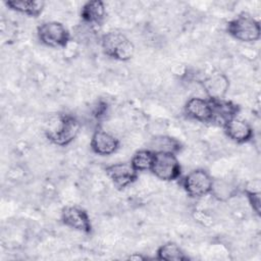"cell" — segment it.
Masks as SVG:
<instances>
[{"instance_id":"cell-20","label":"cell","mask_w":261,"mask_h":261,"mask_svg":"<svg viewBox=\"0 0 261 261\" xmlns=\"http://www.w3.org/2000/svg\"><path fill=\"white\" fill-rule=\"evenodd\" d=\"M247 199H248V202L252 208V210L257 214V215H260V209H261V200H260V191H259V188L257 189H250V188H247L245 189L244 191Z\"/></svg>"},{"instance_id":"cell-15","label":"cell","mask_w":261,"mask_h":261,"mask_svg":"<svg viewBox=\"0 0 261 261\" xmlns=\"http://www.w3.org/2000/svg\"><path fill=\"white\" fill-rule=\"evenodd\" d=\"M212 108H213V115H214V121L218 122L219 124H223L226 120H228L231 117L238 116V113L240 111V107L232 103L231 101H227L225 99L220 100H211Z\"/></svg>"},{"instance_id":"cell-7","label":"cell","mask_w":261,"mask_h":261,"mask_svg":"<svg viewBox=\"0 0 261 261\" xmlns=\"http://www.w3.org/2000/svg\"><path fill=\"white\" fill-rule=\"evenodd\" d=\"M60 219L65 226L71 229L84 233H91L93 230L92 221L89 213L80 206H64L60 212Z\"/></svg>"},{"instance_id":"cell-10","label":"cell","mask_w":261,"mask_h":261,"mask_svg":"<svg viewBox=\"0 0 261 261\" xmlns=\"http://www.w3.org/2000/svg\"><path fill=\"white\" fill-rule=\"evenodd\" d=\"M90 146L95 154L109 156L118 150L119 140L109 132L98 127L92 135Z\"/></svg>"},{"instance_id":"cell-2","label":"cell","mask_w":261,"mask_h":261,"mask_svg":"<svg viewBox=\"0 0 261 261\" xmlns=\"http://www.w3.org/2000/svg\"><path fill=\"white\" fill-rule=\"evenodd\" d=\"M101 48L105 55L118 61H128L135 54V45L122 33L109 31L101 37Z\"/></svg>"},{"instance_id":"cell-1","label":"cell","mask_w":261,"mask_h":261,"mask_svg":"<svg viewBox=\"0 0 261 261\" xmlns=\"http://www.w3.org/2000/svg\"><path fill=\"white\" fill-rule=\"evenodd\" d=\"M81 128L76 117L68 113L50 115L44 123V134L54 145L64 147L69 145L79 135Z\"/></svg>"},{"instance_id":"cell-18","label":"cell","mask_w":261,"mask_h":261,"mask_svg":"<svg viewBox=\"0 0 261 261\" xmlns=\"http://www.w3.org/2000/svg\"><path fill=\"white\" fill-rule=\"evenodd\" d=\"M237 194V188L225 179H214L210 195H212L218 201H227L234 197Z\"/></svg>"},{"instance_id":"cell-11","label":"cell","mask_w":261,"mask_h":261,"mask_svg":"<svg viewBox=\"0 0 261 261\" xmlns=\"http://www.w3.org/2000/svg\"><path fill=\"white\" fill-rule=\"evenodd\" d=\"M226 137L237 144L250 142L254 137V130L246 120L234 116L222 124Z\"/></svg>"},{"instance_id":"cell-13","label":"cell","mask_w":261,"mask_h":261,"mask_svg":"<svg viewBox=\"0 0 261 261\" xmlns=\"http://www.w3.org/2000/svg\"><path fill=\"white\" fill-rule=\"evenodd\" d=\"M106 17V7L103 1L92 0L86 2L81 9V18L85 24L101 25Z\"/></svg>"},{"instance_id":"cell-17","label":"cell","mask_w":261,"mask_h":261,"mask_svg":"<svg viewBox=\"0 0 261 261\" xmlns=\"http://www.w3.org/2000/svg\"><path fill=\"white\" fill-rule=\"evenodd\" d=\"M156 259L165 261H186L189 260V257L177 244L173 242H167L157 249Z\"/></svg>"},{"instance_id":"cell-3","label":"cell","mask_w":261,"mask_h":261,"mask_svg":"<svg viewBox=\"0 0 261 261\" xmlns=\"http://www.w3.org/2000/svg\"><path fill=\"white\" fill-rule=\"evenodd\" d=\"M227 34L243 43H254L260 39V22L252 15L242 12L226 24Z\"/></svg>"},{"instance_id":"cell-21","label":"cell","mask_w":261,"mask_h":261,"mask_svg":"<svg viewBox=\"0 0 261 261\" xmlns=\"http://www.w3.org/2000/svg\"><path fill=\"white\" fill-rule=\"evenodd\" d=\"M128 259L130 260H145V259H148L147 256H143L141 254H138V253H134L133 255H130L128 257Z\"/></svg>"},{"instance_id":"cell-9","label":"cell","mask_w":261,"mask_h":261,"mask_svg":"<svg viewBox=\"0 0 261 261\" xmlns=\"http://www.w3.org/2000/svg\"><path fill=\"white\" fill-rule=\"evenodd\" d=\"M184 110L186 115L194 120L203 123H213L214 121L212 104L208 98L192 97L186 102Z\"/></svg>"},{"instance_id":"cell-4","label":"cell","mask_w":261,"mask_h":261,"mask_svg":"<svg viewBox=\"0 0 261 261\" xmlns=\"http://www.w3.org/2000/svg\"><path fill=\"white\" fill-rule=\"evenodd\" d=\"M39 41L50 48H65L70 42V33L67 28L55 20L44 21L37 27Z\"/></svg>"},{"instance_id":"cell-8","label":"cell","mask_w":261,"mask_h":261,"mask_svg":"<svg viewBox=\"0 0 261 261\" xmlns=\"http://www.w3.org/2000/svg\"><path fill=\"white\" fill-rule=\"evenodd\" d=\"M105 172L113 186L119 190L127 188L138 179L139 172L130 162L113 163L105 167Z\"/></svg>"},{"instance_id":"cell-12","label":"cell","mask_w":261,"mask_h":261,"mask_svg":"<svg viewBox=\"0 0 261 261\" xmlns=\"http://www.w3.org/2000/svg\"><path fill=\"white\" fill-rule=\"evenodd\" d=\"M202 88L208 99H224L229 89V80L222 72H213L201 82Z\"/></svg>"},{"instance_id":"cell-5","label":"cell","mask_w":261,"mask_h":261,"mask_svg":"<svg viewBox=\"0 0 261 261\" xmlns=\"http://www.w3.org/2000/svg\"><path fill=\"white\" fill-rule=\"evenodd\" d=\"M150 171L160 180L173 181L181 175V165L176 154L154 153V160Z\"/></svg>"},{"instance_id":"cell-19","label":"cell","mask_w":261,"mask_h":261,"mask_svg":"<svg viewBox=\"0 0 261 261\" xmlns=\"http://www.w3.org/2000/svg\"><path fill=\"white\" fill-rule=\"evenodd\" d=\"M154 160V152L146 149L138 150L134 153L130 159V163L134 166V168L140 172V171H147L151 169L152 163Z\"/></svg>"},{"instance_id":"cell-14","label":"cell","mask_w":261,"mask_h":261,"mask_svg":"<svg viewBox=\"0 0 261 261\" xmlns=\"http://www.w3.org/2000/svg\"><path fill=\"white\" fill-rule=\"evenodd\" d=\"M147 148L154 153L177 154L182 149V144L174 137L167 135H158L153 137L149 141Z\"/></svg>"},{"instance_id":"cell-6","label":"cell","mask_w":261,"mask_h":261,"mask_svg":"<svg viewBox=\"0 0 261 261\" xmlns=\"http://www.w3.org/2000/svg\"><path fill=\"white\" fill-rule=\"evenodd\" d=\"M182 188L189 197L194 199H200L207 195H210L213 177L211 174L203 169L197 168L190 171L182 178Z\"/></svg>"},{"instance_id":"cell-16","label":"cell","mask_w":261,"mask_h":261,"mask_svg":"<svg viewBox=\"0 0 261 261\" xmlns=\"http://www.w3.org/2000/svg\"><path fill=\"white\" fill-rule=\"evenodd\" d=\"M5 5L18 13L25 14L31 17H38L45 8L44 1H35V0H9L5 2Z\"/></svg>"}]
</instances>
